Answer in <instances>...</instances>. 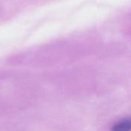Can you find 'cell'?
I'll use <instances>...</instances> for the list:
<instances>
[{
    "label": "cell",
    "instance_id": "cell-1",
    "mask_svg": "<svg viewBox=\"0 0 131 131\" xmlns=\"http://www.w3.org/2000/svg\"><path fill=\"white\" fill-rule=\"evenodd\" d=\"M111 131H131V117L125 118L115 123Z\"/></svg>",
    "mask_w": 131,
    "mask_h": 131
}]
</instances>
